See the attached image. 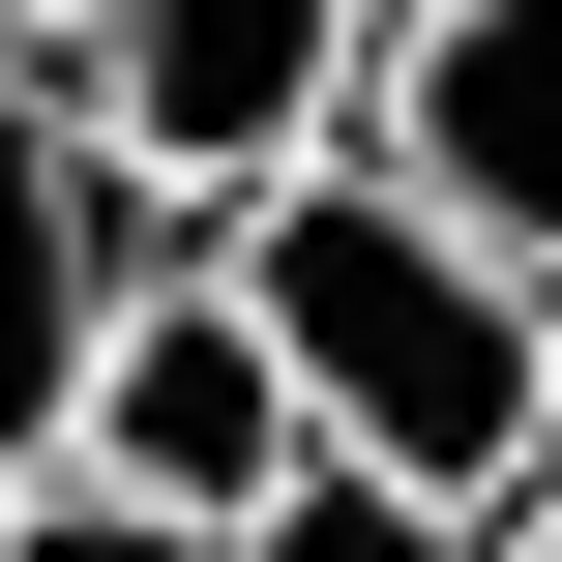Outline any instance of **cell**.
<instances>
[{
    "instance_id": "6da1fadb",
    "label": "cell",
    "mask_w": 562,
    "mask_h": 562,
    "mask_svg": "<svg viewBox=\"0 0 562 562\" xmlns=\"http://www.w3.org/2000/svg\"><path fill=\"white\" fill-rule=\"evenodd\" d=\"M207 267L267 296V356H296V415L356 474H445V504H533L562 474V267H504L445 178L296 148L267 207H207Z\"/></svg>"
},
{
    "instance_id": "7a4b0ae2",
    "label": "cell",
    "mask_w": 562,
    "mask_h": 562,
    "mask_svg": "<svg viewBox=\"0 0 562 562\" xmlns=\"http://www.w3.org/2000/svg\"><path fill=\"white\" fill-rule=\"evenodd\" d=\"M59 89L148 207H267L296 148L385 119V0H59Z\"/></svg>"
},
{
    "instance_id": "3957f363",
    "label": "cell",
    "mask_w": 562,
    "mask_h": 562,
    "mask_svg": "<svg viewBox=\"0 0 562 562\" xmlns=\"http://www.w3.org/2000/svg\"><path fill=\"white\" fill-rule=\"evenodd\" d=\"M296 356H267V296L237 267H119V326H89V415H59V474H119V504H178V533H267L296 504Z\"/></svg>"
},
{
    "instance_id": "277c9868",
    "label": "cell",
    "mask_w": 562,
    "mask_h": 562,
    "mask_svg": "<svg viewBox=\"0 0 562 562\" xmlns=\"http://www.w3.org/2000/svg\"><path fill=\"white\" fill-rule=\"evenodd\" d=\"M119 267H148V178L89 148V89H59V59H0V504L59 474V415H89V326H119Z\"/></svg>"
},
{
    "instance_id": "5b68a950",
    "label": "cell",
    "mask_w": 562,
    "mask_h": 562,
    "mask_svg": "<svg viewBox=\"0 0 562 562\" xmlns=\"http://www.w3.org/2000/svg\"><path fill=\"white\" fill-rule=\"evenodd\" d=\"M385 178H445L504 267H562V0H385Z\"/></svg>"
},
{
    "instance_id": "8992f818",
    "label": "cell",
    "mask_w": 562,
    "mask_h": 562,
    "mask_svg": "<svg viewBox=\"0 0 562 562\" xmlns=\"http://www.w3.org/2000/svg\"><path fill=\"white\" fill-rule=\"evenodd\" d=\"M237 562H504V504H445V474H356V445H296V504Z\"/></svg>"
},
{
    "instance_id": "52a82bcc",
    "label": "cell",
    "mask_w": 562,
    "mask_h": 562,
    "mask_svg": "<svg viewBox=\"0 0 562 562\" xmlns=\"http://www.w3.org/2000/svg\"><path fill=\"white\" fill-rule=\"evenodd\" d=\"M0 562H237V533H178V504H119V474H30Z\"/></svg>"
},
{
    "instance_id": "ba28073f",
    "label": "cell",
    "mask_w": 562,
    "mask_h": 562,
    "mask_svg": "<svg viewBox=\"0 0 562 562\" xmlns=\"http://www.w3.org/2000/svg\"><path fill=\"white\" fill-rule=\"evenodd\" d=\"M504 562H562V474H533V504H504Z\"/></svg>"
},
{
    "instance_id": "9c48e42d",
    "label": "cell",
    "mask_w": 562,
    "mask_h": 562,
    "mask_svg": "<svg viewBox=\"0 0 562 562\" xmlns=\"http://www.w3.org/2000/svg\"><path fill=\"white\" fill-rule=\"evenodd\" d=\"M0 59H59V0H0Z\"/></svg>"
}]
</instances>
